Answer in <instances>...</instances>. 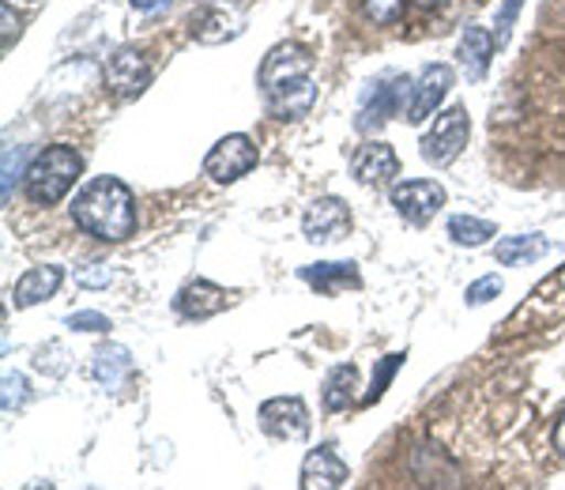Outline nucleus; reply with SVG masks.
Returning a JSON list of instances; mask_svg holds the SVG:
<instances>
[{
    "instance_id": "1",
    "label": "nucleus",
    "mask_w": 565,
    "mask_h": 490,
    "mask_svg": "<svg viewBox=\"0 0 565 490\" xmlns=\"http://www.w3.org/2000/svg\"><path fill=\"white\" fill-rule=\"evenodd\" d=\"M260 90L268 98V110L279 121H298L313 110L317 103V84H313V57L306 45L298 42H279L276 50H268L260 65Z\"/></svg>"
},
{
    "instance_id": "2",
    "label": "nucleus",
    "mask_w": 565,
    "mask_h": 490,
    "mask_svg": "<svg viewBox=\"0 0 565 490\" xmlns=\"http://www.w3.org/2000/svg\"><path fill=\"white\" fill-rule=\"evenodd\" d=\"M79 231L103 242H125L136 231V196L121 178H90L72 201Z\"/></svg>"
},
{
    "instance_id": "3",
    "label": "nucleus",
    "mask_w": 565,
    "mask_h": 490,
    "mask_svg": "<svg viewBox=\"0 0 565 490\" xmlns=\"http://www.w3.org/2000/svg\"><path fill=\"white\" fill-rule=\"evenodd\" d=\"M84 174V156L68 143H53L45 148L42 156H34V162L26 167L23 174V185H26V196L34 204L50 207L57 201H65V193L76 185V178Z\"/></svg>"
},
{
    "instance_id": "4",
    "label": "nucleus",
    "mask_w": 565,
    "mask_h": 490,
    "mask_svg": "<svg viewBox=\"0 0 565 490\" xmlns=\"http://www.w3.org/2000/svg\"><path fill=\"white\" fill-rule=\"evenodd\" d=\"M412 84L407 76H381L377 84H370V90L362 95L359 106V132H373L377 125L392 121V117H407L412 106Z\"/></svg>"
},
{
    "instance_id": "5",
    "label": "nucleus",
    "mask_w": 565,
    "mask_h": 490,
    "mask_svg": "<svg viewBox=\"0 0 565 490\" xmlns=\"http://www.w3.org/2000/svg\"><path fill=\"white\" fill-rule=\"evenodd\" d=\"M468 136H471V121L463 106H449L445 114H437L434 129L423 136V159L430 167H449V162L460 159V151L468 148Z\"/></svg>"
},
{
    "instance_id": "6",
    "label": "nucleus",
    "mask_w": 565,
    "mask_h": 490,
    "mask_svg": "<svg viewBox=\"0 0 565 490\" xmlns=\"http://www.w3.org/2000/svg\"><path fill=\"white\" fill-rule=\"evenodd\" d=\"M253 167H257V143H253L245 132L223 136V140H218L204 159L207 178L218 181V185H231V181L245 178Z\"/></svg>"
},
{
    "instance_id": "7",
    "label": "nucleus",
    "mask_w": 565,
    "mask_h": 490,
    "mask_svg": "<svg viewBox=\"0 0 565 490\" xmlns=\"http://www.w3.org/2000/svg\"><path fill=\"white\" fill-rule=\"evenodd\" d=\"M441 204H445V189L430 178H412L392 185V207L399 212V220L412 226H426Z\"/></svg>"
},
{
    "instance_id": "8",
    "label": "nucleus",
    "mask_w": 565,
    "mask_h": 490,
    "mask_svg": "<svg viewBox=\"0 0 565 490\" xmlns=\"http://www.w3.org/2000/svg\"><path fill=\"white\" fill-rule=\"evenodd\" d=\"M260 426L264 434L282 441H298L309 434V407L302 396H276L260 404Z\"/></svg>"
},
{
    "instance_id": "9",
    "label": "nucleus",
    "mask_w": 565,
    "mask_h": 490,
    "mask_svg": "<svg viewBox=\"0 0 565 490\" xmlns=\"http://www.w3.org/2000/svg\"><path fill=\"white\" fill-rule=\"evenodd\" d=\"M452 68L449 65H426L418 72V79L412 84V106H407V117L404 121L412 125H423L426 117H430L437 106L445 103V95L452 90Z\"/></svg>"
},
{
    "instance_id": "10",
    "label": "nucleus",
    "mask_w": 565,
    "mask_h": 490,
    "mask_svg": "<svg viewBox=\"0 0 565 490\" xmlns=\"http://www.w3.org/2000/svg\"><path fill=\"white\" fill-rule=\"evenodd\" d=\"M302 231L309 242H340L351 231V212L340 196H317L302 215Z\"/></svg>"
},
{
    "instance_id": "11",
    "label": "nucleus",
    "mask_w": 565,
    "mask_h": 490,
    "mask_svg": "<svg viewBox=\"0 0 565 490\" xmlns=\"http://www.w3.org/2000/svg\"><path fill=\"white\" fill-rule=\"evenodd\" d=\"M106 84L117 90L121 98H132V95H140L143 87L151 84V65H148V57H143L140 50H117L114 57L106 61Z\"/></svg>"
},
{
    "instance_id": "12",
    "label": "nucleus",
    "mask_w": 565,
    "mask_h": 490,
    "mask_svg": "<svg viewBox=\"0 0 565 490\" xmlns=\"http://www.w3.org/2000/svg\"><path fill=\"white\" fill-rule=\"evenodd\" d=\"M351 174L354 181H362V185H388V181L399 174V159L385 140H370L354 151Z\"/></svg>"
},
{
    "instance_id": "13",
    "label": "nucleus",
    "mask_w": 565,
    "mask_h": 490,
    "mask_svg": "<svg viewBox=\"0 0 565 490\" xmlns=\"http://www.w3.org/2000/svg\"><path fill=\"white\" fill-rule=\"evenodd\" d=\"M226 302H231V295H226L223 287L207 284V279H189V284L178 290L174 310L181 317H189V321H204V317L223 313Z\"/></svg>"
},
{
    "instance_id": "14",
    "label": "nucleus",
    "mask_w": 565,
    "mask_h": 490,
    "mask_svg": "<svg viewBox=\"0 0 565 490\" xmlns=\"http://www.w3.org/2000/svg\"><path fill=\"white\" fill-rule=\"evenodd\" d=\"M348 483V465L340 460L335 446H317L302 465V487L306 490H332Z\"/></svg>"
},
{
    "instance_id": "15",
    "label": "nucleus",
    "mask_w": 565,
    "mask_h": 490,
    "mask_svg": "<svg viewBox=\"0 0 565 490\" xmlns=\"http://www.w3.org/2000/svg\"><path fill=\"white\" fill-rule=\"evenodd\" d=\"M61 284H65V268L39 265V268H31L20 276V284H15V290H12V302L20 306V310H26V306H39V302H45V298L57 295Z\"/></svg>"
},
{
    "instance_id": "16",
    "label": "nucleus",
    "mask_w": 565,
    "mask_h": 490,
    "mask_svg": "<svg viewBox=\"0 0 565 490\" xmlns=\"http://www.w3.org/2000/svg\"><path fill=\"white\" fill-rule=\"evenodd\" d=\"M494 45L498 39L487 31V26H468L460 34V45H457V57H460V68L468 79H482L490 68V57H494Z\"/></svg>"
},
{
    "instance_id": "17",
    "label": "nucleus",
    "mask_w": 565,
    "mask_h": 490,
    "mask_svg": "<svg viewBox=\"0 0 565 490\" xmlns=\"http://www.w3.org/2000/svg\"><path fill=\"white\" fill-rule=\"evenodd\" d=\"M298 276L321 295H335L343 287H362L359 265H351V260H317V265H306Z\"/></svg>"
},
{
    "instance_id": "18",
    "label": "nucleus",
    "mask_w": 565,
    "mask_h": 490,
    "mask_svg": "<svg viewBox=\"0 0 565 490\" xmlns=\"http://www.w3.org/2000/svg\"><path fill=\"white\" fill-rule=\"evenodd\" d=\"M242 12H234V8H207L204 15H196L193 20V39L204 42V45H218L226 39H238L242 34Z\"/></svg>"
},
{
    "instance_id": "19",
    "label": "nucleus",
    "mask_w": 565,
    "mask_h": 490,
    "mask_svg": "<svg viewBox=\"0 0 565 490\" xmlns=\"http://www.w3.org/2000/svg\"><path fill=\"white\" fill-rule=\"evenodd\" d=\"M551 253V238L546 234H513V238H501L494 245V260L505 268L513 265H532V260H540Z\"/></svg>"
},
{
    "instance_id": "20",
    "label": "nucleus",
    "mask_w": 565,
    "mask_h": 490,
    "mask_svg": "<svg viewBox=\"0 0 565 490\" xmlns=\"http://www.w3.org/2000/svg\"><path fill=\"white\" fill-rule=\"evenodd\" d=\"M129 374H132L129 348H121V343H106V348L95 351V377H98V385L109 388V393H117Z\"/></svg>"
},
{
    "instance_id": "21",
    "label": "nucleus",
    "mask_w": 565,
    "mask_h": 490,
    "mask_svg": "<svg viewBox=\"0 0 565 490\" xmlns=\"http://www.w3.org/2000/svg\"><path fill=\"white\" fill-rule=\"evenodd\" d=\"M527 313H540L543 321H554V317L565 313V268L554 271L551 279H543V287L532 295V306H524L516 317H527Z\"/></svg>"
},
{
    "instance_id": "22",
    "label": "nucleus",
    "mask_w": 565,
    "mask_h": 490,
    "mask_svg": "<svg viewBox=\"0 0 565 490\" xmlns=\"http://www.w3.org/2000/svg\"><path fill=\"white\" fill-rule=\"evenodd\" d=\"M354 388H359V370L335 366L332 374L324 377V388H321L324 412H348V407L354 404Z\"/></svg>"
},
{
    "instance_id": "23",
    "label": "nucleus",
    "mask_w": 565,
    "mask_h": 490,
    "mask_svg": "<svg viewBox=\"0 0 565 490\" xmlns=\"http://www.w3.org/2000/svg\"><path fill=\"white\" fill-rule=\"evenodd\" d=\"M494 231H498L494 223L476 220V215H452V220H449V238L457 245H471V249L482 245L487 238H494Z\"/></svg>"
},
{
    "instance_id": "24",
    "label": "nucleus",
    "mask_w": 565,
    "mask_h": 490,
    "mask_svg": "<svg viewBox=\"0 0 565 490\" xmlns=\"http://www.w3.org/2000/svg\"><path fill=\"white\" fill-rule=\"evenodd\" d=\"M362 12H366L370 23L392 26L404 20V0H362Z\"/></svg>"
},
{
    "instance_id": "25",
    "label": "nucleus",
    "mask_w": 565,
    "mask_h": 490,
    "mask_svg": "<svg viewBox=\"0 0 565 490\" xmlns=\"http://www.w3.org/2000/svg\"><path fill=\"white\" fill-rule=\"evenodd\" d=\"M26 396H31V385H26L23 374H4V396H0V404H4V412L12 415L15 407L26 404Z\"/></svg>"
},
{
    "instance_id": "26",
    "label": "nucleus",
    "mask_w": 565,
    "mask_h": 490,
    "mask_svg": "<svg viewBox=\"0 0 565 490\" xmlns=\"http://www.w3.org/2000/svg\"><path fill=\"white\" fill-rule=\"evenodd\" d=\"M68 329L72 332H109L114 324H109V317L106 313H98V310H79V313H68Z\"/></svg>"
},
{
    "instance_id": "27",
    "label": "nucleus",
    "mask_w": 565,
    "mask_h": 490,
    "mask_svg": "<svg viewBox=\"0 0 565 490\" xmlns=\"http://www.w3.org/2000/svg\"><path fill=\"white\" fill-rule=\"evenodd\" d=\"M501 295V279L498 276H482L476 279L468 290H463V298H468V306H487L490 298H498Z\"/></svg>"
},
{
    "instance_id": "28",
    "label": "nucleus",
    "mask_w": 565,
    "mask_h": 490,
    "mask_svg": "<svg viewBox=\"0 0 565 490\" xmlns=\"http://www.w3.org/2000/svg\"><path fill=\"white\" fill-rule=\"evenodd\" d=\"M399 362H404V355H388L385 362H381V370H373V388L366 393V401H362V404H373L381 393H385L388 381H392V374H396V370H399Z\"/></svg>"
},
{
    "instance_id": "29",
    "label": "nucleus",
    "mask_w": 565,
    "mask_h": 490,
    "mask_svg": "<svg viewBox=\"0 0 565 490\" xmlns=\"http://www.w3.org/2000/svg\"><path fill=\"white\" fill-rule=\"evenodd\" d=\"M521 4H524V0H505V4H501V12H498V31H494L498 45H505V42H509V31H513V20H516V12H521Z\"/></svg>"
},
{
    "instance_id": "30",
    "label": "nucleus",
    "mask_w": 565,
    "mask_h": 490,
    "mask_svg": "<svg viewBox=\"0 0 565 490\" xmlns=\"http://www.w3.org/2000/svg\"><path fill=\"white\" fill-rule=\"evenodd\" d=\"M23 156H26L23 148H4V201L12 196V181H15V174H20Z\"/></svg>"
},
{
    "instance_id": "31",
    "label": "nucleus",
    "mask_w": 565,
    "mask_h": 490,
    "mask_svg": "<svg viewBox=\"0 0 565 490\" xmlns=\"http://www.w3.org/2000/svg\"><path fill=\"white\" fill-rule=\"evenodd\" d=\"M109 279H114V276H109L103 265H87V268L76 271V284H84V287H106Z\"/></svg>"
},
{
    "instance_id": "32",
    "label": "nucleus",
    "mask_w": 565,
    "mask_h": 490,
    "mask_svg": "<svg viewBox=\"0 0 565 490\" xmlns=\"http://www.w3.org/2000/svg\"><path fill=\"white\" fill-rule=\"evenodd\" d=\"M0 15H4V50H12V42L20 39V20L12 15V4H0Z\"/></svg>"
},
{
    "instance_id": "33",
    "label": "nucleus",
    "mask_w": 565,
    "mask_h": 490,
    "mask_svg": "<svg viewBox=\"0 0 565 490\" xmlns=\"http://www.w3.org/2000/svg\"><path fill=\"white\" fill-rule=\"evenodd\" d=\"M554 449H562V452H565V415L558 419V426H554Z\"/></svg>"
},
{
    "instance_id": "34",
    "label": "nucleus",
    "mask_w": 565,
    "mask_h": 490,
    "mask_svg": "<svg viewBox=\"0 0 565 490\" xmlns=\"http://www.w3.org/2000/svg\"><path fill=\"white\" fill-rule=\"evenodd\" d=\"M132 4L140 8V12H154V8H162L167 0H132Z\"/></svg>"
},
{
    "instance_id": "35",
    "label": "nucleus",
    "mask_w": 565,
    "mask_h": 490,
    "mask_svg": "<svg viewBox=\"0 0 565 490\" xmlns=\"http://www.w3.org/2000/svg\"><path fill=\"white\" fill-rule=\"evenodd\" d=\"M415 4H423V8H434V4H437V0H415Z\"/></svg>"
}]
</instances>
